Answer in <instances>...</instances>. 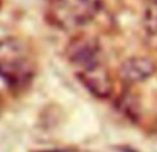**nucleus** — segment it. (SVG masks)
Listing matches in <instances>:
<instances>
[{
    "label": "nucleus",
    "mask_w": 157,
    "mask_h": 152,
    "mask_svg": "<svg viewBox=\"0 0 157 152\" xmlns=\"http://www.w3.org/2000/svg\"><path fill=\"white\" fill-rule=\"evenodd\" d=\"M78 79L87 87V90L98 98H108L113 91L112 78L102 64L78 71Z\"/></svg>",
    "instance_id": "nucleus-4"
},
{
    "label": "nucleus",
    "mask_w": 157,
    "mask_h": 152,
    "mask_svg": "<svg viewBox=\"0 0 157 152\" xmlns=\"http://www.w3.org/2000/svg\"><path fill=\"white\" fill-rule=\"evenodd\" d=\"M101 49L95 39L80 36L69 42L66 47V57L68 60L77 66L80 71L101 64L99 60Z\"/></svg>",
    "instance_id": "nucleus-3"
},
{
    "label": "nucleus",
    "mask_w": 157,
    "mask_h": 152,
    "mask_svg": "<svg viewBox=\"0 0 157 152\" xmlns=\"http://www.w3.org/2000/svg\"><path fill=\"white\" fill-rule=\"evenodd\" d=\"M2 4H3V0H0V8H2Z\"/></svg>",
    "instance_id": "nucleus-7"
},
{
    "label": "nucleus",
    "mask_w": 157,
    "mask_h": 152,
    "mask_svg": "<svg viewBox=\"0 0 157 152\" xmlns=\"http://www.w3.org/2000/svg\"><path fill=\"white\" fill-rule=\"evenodd\" d=\"M101 7V0H52L48 14L57 26L73 29L91 21Z\"/></svg>",
    "instance_id": "nucleus-2"
},
{
    "label": "nucleus",
    "mask_w": 157,
    "mask_h": 152,
    "mask_svg": "<svg viewBox=\"0 0 157 152\" xmlns=\"http://www.w3.org/2000/svg\"><path fill=\"white\" fill-rule=\"evenodd\" d=\"M144 28L149 35H157V0H150L145 7Z\"/></svg>",
    "instance_id": "nucleus-6"
},
{
    "label": "nucleus",
    "mask_w": 157,
    "mask_h": 152,
    "mask_svg": "<svg viewBox=\"0 0 157 152\" xmlns=\"http://www.w3.org/2000/svg\"><path fill=\"white\" fill-rule=\"evenodd\" d=\"M35 75V61L29 47L18 38L0 42V78L11 87H24Z\"/></svg>",
    "instance_id": "nucleus-1"
},
{
    "label": "nucleus",
    "mask_w": 157,
    "mask_h": 152,
    "mask_svg": "<svg viewBox=\"0 0 157 152\" xmlns=\"http://www.w3.org/2000/svg\"><path fill=\"white\" fill-rule=\"evenodd\" d=\"M156 72V65L147 57L127 58L119 68V76L123 82L130 84L141 83L150 78Z\"/></svg>",
    "instance_id": "nucleus-5"
}]
</instances>
